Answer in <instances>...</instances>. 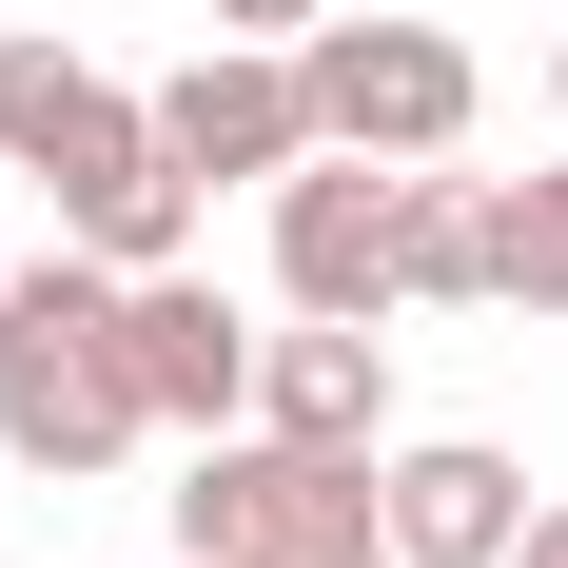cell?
<instances>
[{
    "mask_svg": "<svg viewBox=\"0 0 568 568\" xmlns=\"http://www.w3.org/2000/svg\"><path fill=\"white\" fill-rule=\"evenodd\" d=\"M158 158L196 176V196H235V176L275 196V176L314 158V79H294V40H196V59L158 79Z\"/></svg>",
    "mask_w": 568,
    "mask_h": 568,
    "instance_id": "5b68a950",
    "label": "cell"
},
{
    "mask_svg": "<svg viewBox=\"0 0 568 568\" xmlns=\"http://www.w3.org/2000/svg\"><path fill=\"white\" fill-rule=\"evenodd\" d=\"M510 314H568V158L510 176Z\"/></svg>",
    "mask_w": 568,
    "mask_h": 568,
    "instance_id": "8fae6325",
    "label": "cell"
},
{
    "mask_svg": "<svg viewBox=\"0 0 568 568\" xmlns=\"http://www.w3.org/2000/svg\"><path fill=\"white\" fill-rule=\"evenodd\" d=\"M196 20H216V40H314L334 0H196Z\"/></svg>",
    "mask_w": 568,
    "mask_h": 568,
    "instance_id": "7c38bea8",
    "label": "cell"
},
{
    "mask_svg": "<svg viewBox=\"0 0 568 568\" xmlns=\"http://www.w3.org/2000/svg\"><path fill=\"white\" fill-rule=\"evenodd\" d=\"M294 79H314V138H353V158H470V118H490L452 20H353V0L294 40Z\"/></svg>",
    "mask_w": 568,
    "mask_h": 568,
    "instance_id": "277c9868",
    "label": "cell"
},
{
    "mask_svg": "<svg viewBox=\"0 0 568 568\" xmlns=\"http://www.w3.org/2000/svg\"><path fill=\"white\" fill-rule=\"evenodd\" d=\"M176 568H196V549H176Z\"/></svg>",
    "mask_w": 568,
    "mask_h": 568,
    "instance_id": "2e32d148",
    "label": "cell"
},
{
    "mask_svg": "<svg viewBox=\"0 0 568 568\" xmlns=\"http://www.w3.org/2000/svg\"><path fill=\"white\" fill-rule=\"evenodd\" d=\"M255 432H294V452H393V314H294V334H255Z\"/></svg>",
    "mask_w": 568,
    "mask_h": 568,
    "instance_id": "9c48e42d",
    "label": "cell"
},
{
    "mask_svg": "<svg viewBox=\"0 0 568 568\" xmlns=\"http://www.w3.org/2000/svg\"><path fill=\"white\" fill-rule=\"evenodd\" d=\"M470 294H510V176L412 158V196H393V314H470Z\"/></svg>",
    "mask_w": 568,
    "mask_h": 568,
    "instance_id": "30bf717a",
    "label": "cell"
},
{
    "mask_svg": "<svg viewBox=\"0 0 568 568\" xmlns=\"http://www.w3.org/2000/svg\"><path fill=\"white\" fill-rule=\"evenodd\" d=\"M549 118H568V40H549Z\"/></svg>",
    "mask_w": 568,
    "mask_h": 568,
    "instance_id": "5bb4252c",
    "label": "cell"
},
{
    "mask_svg": "<svg viewBox=\"0 0 568 568\" xmlns=\"http://www.w3.org/2000/svg\"><path fill=\"white\" fill-rule=\"evenodd\" d=\"M510 568H568V490H549V510H529V529H510Z\"/></svg>",
    "mask_w": 568,
    "mask_h": 568,
    "instance_id": "4fadbf2b",
    "label": "cell"
},
{
    "mask_svg": "<svg viewBox=\"0 0 568 568\" xmlns=\"http://www.w3.org/2000/svg\"><path fill=\"white\" fill-rule=\"evenodd\" d=\"M0 275H20V255H0Z\"/></svg>",
    "mask_w": 568,
    "mask_h": 568,
    "instance_id": "9a60e30c",
    "label": "cell"
},
{
    "mask_svg": "<svg viewBox=\"0 0 568 568\" xmlns=\"http://www.w3.org/2000/svg\"><path fill=\"white\" fill-rule=\"evenodd\" d=\"M393 196H412V158H353V138H314L275 176V294L294 314H393Z\"/></svg>",
    "mask_w": 568,
    "mask_h": 568,
    "instance_id": "8992f818",
    "label": "cell"
},
{
    "mask_svg": "<svg viewBox=\"0 0 568 568\" xmlns=\"http://www.w3.org/2000/svg\"><path fill=\"white\" fill-rule=\"evenodd\" d=\"M158 432V393H138V334H118V255H20L0 275V452L40 470V490H99L118 452Z\"/></svg>",
    "mask_w": 568,
    "mask_h": 568,
    "instance_id": "7a4b0ae2",
    "label": "cell"
},
{
    "mask_svg": "<svg viewBox=\"0 0 568 568\" xmlns=\"http://www.w3.org/2000/svg\"><path fill=\"white\" fill-rule=\"evenodd\" d=\"M373 510H393V568H510L529 470L490 432H412V452H373Z\"/></svg>",
    "mask_w": 568,
    "mask_h": 568,
    "instance_id": "ba28073f",
    "label": "cell"
},
{
    "mask_svg": "<svg viewBox=\"0 0 568 568\" xmlns=\"http://www.w3.org/2000/svg\"><path fill=\"white\" fill-rule=\"evenodd\" d=\"M176 549L196 568H393V510H373V452H294L235 412L176 470Z\"/></svg>",
    "mask_w": 568,
    "mask_h": 568,
    "instance_id": "3957f363",
    "label": "cell"
},
{
    "mask_svg": "<svg viewBox=\"0 0 568 568\" xmlns=\"http://www.w3.org/2000/svg\"><path fill=\"white\" fill-rule=\"evenodd\" d=\"M0 176H40L59 235L118 255V275L196 255V176L158 158V99H118L79 40H0Z\"/></svg>",
    "mask_w": 568,
    "mask_h": 568,
    "instance_id": "6da1fadb",
    "label": "cell"
},
{
    "mask_svg": "<svg viewBox=\"0 0 568 568\" xmlns=\"http://www.w3.org/2000/svg\"><path fill=\"white\" fill-rule=\"evenodd\" d=\"M118 334H138V393H158V432H235V412H255V314H235L196 255L118 275Z\"/></svg>",
    "mask_w": 568,
    "mask_h": 568,
    "instance_id": "52a82bcc",
    "label": "cell"
}]
</instances>
